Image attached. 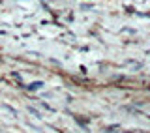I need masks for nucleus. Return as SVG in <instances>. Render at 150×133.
<instances>
[{"mask_svg": "<svg viewBox=\"0 0 150 133\" xmlns=\"http://www.w3.org/2000/svg\"><path fill=\"white\" fill-rule=\"evenodd\" d=\"M41 86V83H34V84H30L28 88H32V90H36V88H40Z\"/></svg>", "mask_w": 150, "mask_h": 133, "instance_id": "obj_1", "label": "nucleus"}, {"mask_svg": "<svg viewBox=\"0 0 150 133\" xmlns=\"http://www.w3.org/2000/svg\"><path fill=\"white\" fill-rule=\"evenodd\" d=\"M28 111H30V112H32V115H34V116H38V118H40V112H38L36 109H30V107H28Z\"/></svg>", "mask_w": 150, "mask_h": 133, "instance_id": "obj_2", "label": "nucleus"}]
</instances>
